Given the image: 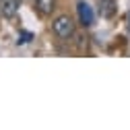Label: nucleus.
<instances>
[{
	"label": "nucleus",
	"instance_id": "nucleus-1",
	"mask_svg": "<svg viewBox=\"0 0 130 130\" xmlns=\"http://www.w3.org/2000/svg\"><path fill=\"white\" fill-rule=\"evenodd\" d=\"M52 29H54V33L60 39H68V37L74 35V23H72V19L68 17V14H60V17H56L54 23H52Z\"/></svg>",
	"mask_w": 130,
	"mask_h": 130
},
{
	"label": "nucleus",
	"instance_id": "nucleus-2",
	"mask_svg": "<svg viewBox=\"0 0 130 130\" xmlns=\"http://www.w3.org/2000/svg\"><path fill=\"white\" fill-rule=\"evenodd\" d=\"M76 12H78V21L83 23L85 27H91L93 25V10L87 2H78L76 4Z\"/></svg>",
	"mask_w": 130,
	"mask_h": 130
},
{
	"label": "nucleus",
	"instance_id": "nucleus-3",
	"mask_svg": "<svg viewBox=\"0 0 130 130\" xmlns=\"http://www.w3.org/2000/svg\"><path fill=\"white\" fill-rule=\"evenodd\" d=\"M19 10V0H0V12L4 19H12Z\"/></svg>",
	"mask_w": 130,
	"mask_h": 130
},
{
	"label": "nucleus",
	"instance_id": "nucleus-4",
	"mask_svg": "<svg viewBox=\"0 0 130 130\" xmlns=\"http://www.w3.org/2000/svg\"><path fill=\"white\" fill-rule=\"evenodd\" d=\"M116 12H118L116 0H101V4H99V14H101V17H105V19H111Z\"/></svg>",
	"mask_w": 130,
	"mask_h": 130
},
{
	"label": "nucleus",
	"instance_id": "nucleus-5",
	"mask_svg": "<svg viewBox=\"0 0 130 130\" xmlns=\"http://www.w3.org/2000/svg\"><path fill=\"white\" fill-rule=\"evenodd\" d=\"M37 2V10L41 14H52V10L56 8V0H35Z\"/></svg>",
	"mask_w": 130,
	"mask_h": 130
},
{
	"label": "nucleus",
	"instance_id": "nucleus-6",
	"mask_svg": "<svg viewBox=\"0 0 130 130\" xmlns=\"http://www.w3.org/2000/svg\"><path fill=\"white\" fill-rule=\"evenodd\" d=\"M128 31H130V12H128Z\"/></svg>",
	"mask_w": 130,
	"mask_h": 130
}]
</instances>
